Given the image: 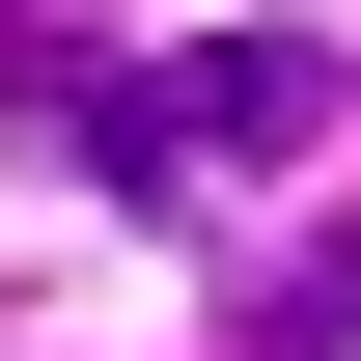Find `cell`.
I'll return each mask as SVG.
<instances>
[{"label":"cell","instance_id":"cell-1","mask_svg":"<svg viewBox=\"0 0 361 361\" xmlns=\"http://www.w3.org/2000/svg\"><path fill=\"white\" fill-rule=\"evenodd\" d=\"M167 111H195V167H306L334 139V28H195Z\"/></svg>","mask_w":361,"mask_h":361},{"label":"cell","instance_id":"cell-2","mask_svg":"<svg viewBox=\"0 0 361 361\" xmlns=\"http://www.w3.org/2000/svg\"><path fill=\"white\" fill-rule=\"evenodd\" d=\"M28 167H84V195H167V167H195V111L139 84V56H28Z\"/></svg>","mask_w":361,"mask_h":361},{"label":"cell","instance_id":"cell-3","mask_svg":"<svg viewBox=\"0 0 361 361\" xmlns=\"http://www.w3.org/2000/svg\"><path fill=\"white\" fill-rule=\"evenodd\" d=\"M334 334H361V250H278L250 278V361H334Z\"/></svg>","mask_w":361,"mask_h":361}]
</instances>
